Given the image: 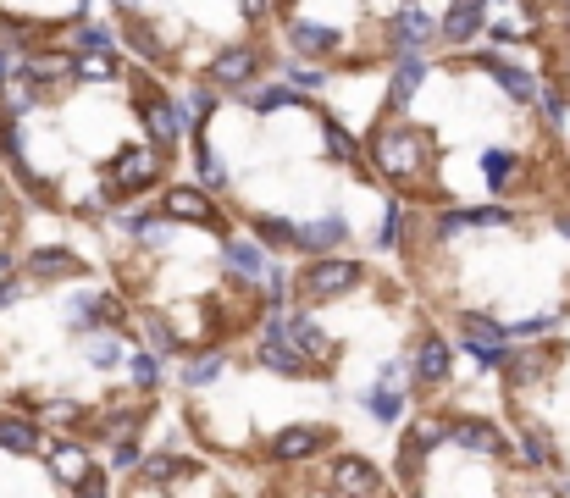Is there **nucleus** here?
<instances>
[{"instance_id":"nucleus-2","label":"nucleus","mask_w":570,"mask_h":498,"mask_svg":"<svg viewBox=\"0 0 570 498\" xmlns=\"http://www.w3.org/2000/svg\"><path fill=\"white\" fill-rule=\"evenodd\" d=\"M355 266L349 261H321V266H310V277H305V288L310 294H321V299H333V294H344V288H355Z\"/></svg>"},{"instance_id":"nucleus-4","label":"nucleus","mask_w":570,"mask_h":498,"mask_svg":"<svg viewBox=\"0 0 570 498\" xmlns=\"http://www.w3.org/2000/svg\"><path fill=\"white\" fill-rule=\"evenodd\" d=\"M150 178H155V155L150 150H122L117 166H111V183H117V189H144Z\"/></svg>"},{"instance_id":"nucleus-19","label":"nucleus","mask_w":570,"mask_h":498,"mask_svg":"<svg viewBox=\"0 0 570 498\" xmlns=\"http://www.w3.org/2000/svg\"><path fill=\"white\" fill-rule=\"evenodd\" d=\"M393 34H399V39H410V45H421V39L432 34V23H427V12H416V6H410V12H399Z\"/></svg>"},{"instance_id":"nucleus-25","label":"nucleus","mask_w":570,"mask_h":498,"mask_svg":"<svg viewBox=\"0 0 570 498\" xmlns=\"http://www.w3.org/2000/svg\"><path fill=\"white\" fill-rule=\"evenodd\" d=\"M482 166H487V178L493 183H504L515 172V155H504V150H493V155H482Z\"/></svg>"},{"instance_id":"nucleus-35","label":"nucleus","mask_w":570,"mask_h":498,"mask_svg":"<svg viewBox=\"0 0 570 498\" xmlns=\"http://www.w3.org/2000/svg\"><path fill=\"white\" fill-rule=\"evenodd\" d=\"M122 6H139V0H122Z\"/></svg>"},{"instance_id":"nucleus-27","label":"nucleus","mask_w":570,"mask_h":498,"mask_svg":"<svg viewBox=\"0 0 570 498\" xmlns=\"http://www.w3.org/2000/svg\"><path fill=\"white\" fill-rule=\"evenodd\" d=\"M28 72H34V78H61V72H67V56H39V61H28Z\"/></svg>"},{"instance_id":"nucleus-23","label":"nucleus","mask_w":570,"mask_h":498,"mask_svg":"<svg viewBox=\"0 0 570 498\" xmlns=\"http://www.w3.org/2000/svg\"><path fill=\"white\" fill-rule=\"evenodd\" d=\"M178 454H155V460H144V482H167V476H178Z\"/></svg>"},{"instance_id":"nucleus-33","label":"nucleus","mask_w":570,"mask_h":498,"mask_svg":"<svg viewBox=\"0 0 570 498\" xmlns=\"http://www.w3.org/2000/svg\"><path fill=\"white\" fill-rule=\"evenodd\" d=\"M17 294H23V288H17V283H12V277H6V283H0V310L12 305V299H17Z\"/></svg>"},{"instance_id":"nucleus-14","label":"nucleus","mask_w":570,"mask_h":498,"mask_svg":"<svg viewBox=\"0 0 570 498\" xmlns=\"http://www.w3.org/2000/svg\"><path fill=\"white\" fill-rule=\"evenodd\" d=\"M250 72H255V50H222L216 67H211V78L216 83H244Z\"/></svg>"},{"instance_id":"nucleus-5","label":"nucleus","mask_w":570,"mask_h":498,"mask_svg":"<svg viewBox=\"0 0 570 498\" xmlns=\"http://www.w3.org/2000/svg\"><path fill=\"white\" fill-rule=\"evenodd\" d=\"M333 482L344 487V493H355V498H366V493H377V471H371L360 454H344V460L333 465Z\"/></svg>"},{"instance_id":"nucleus-24","label":"nucleus","mask_w":570,"mask_h":498,"mask_svg":"<svg viewBox=\"0 0 570 498\" xmlns=\"http://www.w3.org/2000/svg\"><path fill=\"white\" fill-rule=\"evenodd\" d=\"M128 366H133V382H139V388H150V382L161 377V360H155V355H133Z\"/></svg>"},{"instance_id":"nucleus-11","label":"nucleus","mask_w":570,"mask_h":498,"mask_svg":"<svg viewBox=\"0 0 570 498\" xmlns=\"http://www.w3.org/2000/svg\"><path fill=\"white\" fill-rule=\"evenodd\" d=\"M288 39H294L299 56H321V50L338 45V34H333V28H321V23H294V28H288Z\"/></svg>"},{"instance_id":"nucleus-9","label":"nucleus","mask_w":570,"mask_h":498,"mask_svg":"<svg viewBox=\"0 0 570 498\" xmlns=\"http://www.w3.org/2000/svg\"><path fill=\"white\" fill-rule=\"evenodd\" d=\"M144 122H150L155 144H178V133H183V117L167 106V100H144Z\"/></svg>"},{"instance_id":"nucleus-29","label":"nucleus","mask_w":570,"mask_h":498,"mask_svg":"<svg viewBox=\"0 0 570 498\" xmlns=\"http://www.w3.org/2000/svg\"><path fill=\"white\" fill-rule=\"evenodd\" d=\"M78 72H84V78H111V56H84Z\"/></svg>"},{"instance_id":"nucleus-13","label":"nucleus","mask_w":570,"mask_h":498,"mask_svg":"<svg viewBox=\"0 0 570 498\" xmlns=\"http://www.w3.org/2000/svg\"><path fill=\"white\" fill-rule=\"evenodd\" d=\"M50 465H56V476H61V482H89V476H95L89 454H84V449H72V443H61V449L50 454Z\"/></svg>"},{"instance_id":"nucleus-16","label":"nucleus","mask_w":570,"mask_h":498,"mask_svg":"<svg viewBox=\"0 0 570 498\" xmlns=\"http://www.w3.org/2000/svg\"><path fill=\"white\" fill-rule=\"evenodd\" d=\"M421 377L427 382L449 377V344H443V338H427V344H421Z\"/></svg>"},{"instance_id":"nucleus-18","label":"nucleus","mask_w":570,"mask_h":498,"mask_svg":"<svg viewBox=\"0 0 570 498\" xmlns=\"http://www.w3.org/2000/svg\"><path fill=\"white\" fill-rule=\"evenodd\" d=\"M227 266H233V272H244V277H266L261 249H250V244H227Z\"/></svg>"},{"instance_id":"nucleus-37","label":"nucleus","mask_w":570,"mask_h":498,"mask_svg":"<svg viewBox=\"0 0 570 498\" xmlns=\"http://www.w3.org/2000/svg\"><path fill=\"white\" fill-rule=\"evenodd\" d=\"M0 272H6V255H0Z\"/></svg>"},{"instance_id":"nucleus-8","label":"nucleus","mask_w":570,"mask_h":498,"mask_svg":"<svg viewBox=\"0 0 570 498\" xmlns=\"http://www.w3.org/2000/svg\"><path fill=\"white\" fill-rule=\"evenodd\" d=\"M482 6H487V0H454V12L443 17V34H449L454 45H465V39L482 28Z\"/></svg>"},{"instance_id":"nucleus-22","label":"nucleus","mask_w":570,"mask_h":498,"mask_svg":"<svg viewBox=\"0 0 570 498\" xmlns=\"http://www.w3.org/2000/svg\"><path fill=\"white\" fill-rule=\"evenodd\" d=\"M28 266H34L39 277H50V272H72V255H61V249H39V255H34Z\"/></svg>"},{"instance_id":"nucleus-28","label":"nucleus","mask_w":570,"mask_h":498,"mask_svg":"<svg viewBox=\"0 0 570 498\" xmlns=\"http://www.w3.org/2000/svg\"><path fill=\"white\" fill-rule=\"evenodd\" d=\"M327 144H333V155H344V161L355 155V139H349V133L338 128V122H327Z\"/></svg>"},{"instance_id":"nucleus-12","label":"nucleus","mask_w":570,"mask_h":498,"mask_svg":"<svg viewBox=\"0 0 570 498\" xmlns=\"http://www.w3.org/2000/svg\"><path fill=\"white\" fill-rule=\"evenodd\" d=\"M167 211H172V216H189V222H216L211 200H205L200 189H172V194H167Z\"/></svg>"},{"instance_id":"nucleus-7","label":"nucleus","mask_w":570,"mask_h":498,"mask_svg":"<svg viewBox=\"0 0 570 498\" xmlns=\"http://www.w3.org/2000/svg\"><path fill=\"white\" fill-rule=\"evenodd\" d=\"M449 443H460V449H476V454H499L504 438L487 421H460V427H449Z\"/></svg>"},{"instance_id":"nucleus-6","label":"nucleus","mask_w":570,"mask_h":498,"mask_svg":"<svg viewBox=\"0 0 570 498\" xmlns=\"http://www.w3.org/2000/svg\"><path fill=\"white\" fill-rule=\"evenodd\" d=\"M344 233H349V222H344V216H316V222H305V227H299V244H305V249H316V255H321V249H338V244H344Z\"/></svg>"},{"instance_id":"nucleus-15","label":"nucleus","mask_w":570,"mask_h":498,"mask_svg":"<svg viewBox=\"0 0 570 498\" xmlns=\"http://www.w3.org/2000/svg\"><path fill=\"white\" fill-rule=\"evenodd\" d=\"M421 78H427V61L410 50V56L399 61V72H393V106H404V100L416 95V83H421Z\"/></svg>"},{"instance_id":"nucleus-20","label":"nucleus","mask_w":570,"mask_h":498,"mask_svg":"<svg viewBox=\"0 0 570 498\" xmlns=\"http://www.w3.org/2000/svg\"><path fill=\"white\" fill-rule=\"evenodd\" d=\"M294 89H283V83H272V89H255V95H250V106L255 111H277V106H294Z\"/></svg>"},{"instance_id":"nucleus-3","label":"nucleus","mask_w":570,"mask_h":498,"mask_svg":"<svg viewBox=\"0 0 570 498\" xmlns=\"http://www.w3.org/2000/svg\"><path fill=\"white\" fill-rule=\"evenodd\" d=\"M321 449H327V432H316V427H288L272 438L277 460H305V454H321Z\"/></svg>"},{"instance_id":"nucleus-21","label":"nucleus","mask_w":570,"mask_h":498,"mask_svg":"<svg viewBox=\"0 0 570 498\" xmlns=\"http://www.w3.org/2000/svg\"><path fill=\"white\" fill-rule=\"evenodd\" d=\"M205 111H211V95H205V89H189V95L178 100V117H183V128H189V122H200Z\"/></svg>"},{"instance_id":"nucleus-34","label":"nucleus","mask_w":570,"mask_h":498,"mask_svg":"<svg viewBox=\"0 0 570 498\" xmlns=\"http://www.w3.org/2000/svg\"><path fill=\"white\" fill-rule=\"evenodd\" d=\"M244 17H266V0H244Z\"/></svg>"},{"instance_id":"nucleus-17","label":"nucleus","mask_w":570,"mask_h":498,"mask_svg":"<svg viewBox=\"0 0 570 498\" xmlns=\"http://www.w3.org/2000/svg\"><path fill=\"white\" fill-rule=\"evenodd\" d=\"M0 449L28 454V449H34V427H28V421H12V415H6V421H0Z\"/></svg>"},{"instance_id":"nucleus-30","label":"nucleus","mask_w":570,"mask_h":498,"mask_svg":"<svg viewBox=\"0 0 570 498\" xmlns=\"http://www.w3.org/2000/svg\"><path fill=\"white\" fill-rule=\"evenodd\" d=\"M537 106L548 111V122H565V100H559L554 89H543V95H537Z\"/></svg>"},{"instance_id":"nucleus-26","label":"nucleus","mask_w":570,"mask_h":498,"mask_svg":"<svg viewBox=\"0 0 570 498\" xmlns=\"http://www.w3.org/2000/svg\"><path fill=\"white\" fill-rule=\"evenodd\" d=\"M78 45H84L89 56H106V50H111V34H106V28H95V23H89L84 34H78Z\"/></svg>"},{"instance_id":"nucleus-36","label":"nucleus","mask_w":570,"mask_h":498,"mask_svg":"<svg viewBox=\"0 0 570 498\" xmlns=\"http://www.w3.org/2000/svg\"><path fill=\"white\" fill-rule=\"evenodd\" d=\"M0 78H6V61H0Z\"/></svg>"},{"instance_id":"nucleus-31","label":"nucleus","mask_w":570,"mask_h":498,"mask_svg":"<svg viewBox=\"0 0 570 498\" xmlns=\"http://www.w3.org/2000/svg\"><path fill=\"white\" fill-rule=\"evenodd\" d=\"M521 449H526V460H532V465H543V460H548V438H537V432L521 443Z\"/></svg>"},{"instance_id":"nucleus-1","label":"nucleus","mask_w":570,"mask_h":498,"mask_svg":"<svg viewBox=\"0 0 570 498\" xmlns=\"http://www.w3.org/2000/svg\"><path fill=\"white\" fill-rule=\"evenodd\" d=\"M377 161H382V172H393V178H410V172L421 166V139L416 133H382Z\"/></svg>"},{"instance_id":"nucleus-10","label":"nucleus","mask_w":570,"mask_h":498,"mask_svg":"<svg viewBox=\"0 0 570 498\" xmlns=\"http://www.w3.org/2000/svg\"><path fill=\"white\" fill-rule=\"evenodd\" d=\"M487 72H493V78H499V83H504V89H510L515 100H537V95H543V89H537V78H532V72H521V67H504L499 56H487Z\"/></svg>"},{"instance_id":"nucleus-32","label":"nucleus","mask_w":570,"mask_h":498,"mask_svg":"<svg viewBox=\"0 0 570 498\" xmlns=\"http://www.w3.org/2000/svg\"><path fill=\"white\" fill-rule=\"evenodd\" d=\"M78 498H106V476H89V482H84V493H78Z\"/></svg>"}]
</instances>
